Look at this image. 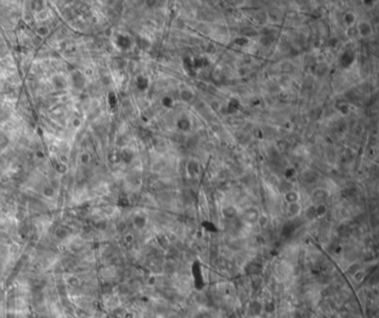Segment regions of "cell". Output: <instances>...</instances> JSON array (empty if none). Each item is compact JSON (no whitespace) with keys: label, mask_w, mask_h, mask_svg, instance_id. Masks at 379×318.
I'll return each instance as SVG.
<instances>
[{"label":"cell","mask_w":379,"mask_h":318,"mask_svg":"<svg viewBox=\"0 0 379 318\" xmlns=\"http://www.w3.org/2000/svg\"><path fill=\"white\" fill-rule=\"evenodd\" d=\"M306 216H307L308 218L313 219L316 217V207L315 206H310L309 208H307V211H306Z\"/></svg>","instance_id":"ffe728a7"},{"label":"cell","mask_w":379,"mask_h":318,"mask_svg":"<svg viewBox=\"0 0 379 318\" xmlns=\"http://www.w3.org/2000/svg\"><path fill=\"white\" fill-rule=\"evenodd\" d=\"M285 199L288 204H293V202H298L299 199V195L297 194V191L290 190L285 194Z\"/></svg>","instance_id":"ba28073f"},{"label":"cell","mask_w":379,"mask_h":318,"mask_svg":"<svg viewBox=\"0 0 379 318\" xmlns=\"http://www.w3.org/2000/svg\"><path fill=\"white\" fill-rule=\"evenodd\" d=\"M354 61V55L352 53H345L341 57V65L343 67H349Z\"/></svg>","instance_id":"9c48e42d"},{"label":"cell","mask_w":379,"mask_h":318,"mask_svg":"<svg viewBox=\"0 0 379 318\" xmlns=\"http://www.w3.org/2000/svg\"><path fill=\"white\" fill-rule=\"evenodd\" d=\"M311 198H313L314 201L317 202V205H320V204H324L328 198V193L325 189H317L313 193Z\"/></svg>","instance_id":"6da1fadb"},{"label":"cell","mask_w":379,"mask_h":318,"mask_svg":"<svg viewBox=\"0 0 379 318\" xmlns=\"http://www.w3.org/2000/svg\"><path fill=\"white\" fill-rule=\"evenodd\" d=\"M280 190L282 191V193H288V191H290L291 190V184L289 183V181H288V180H286L285 183H282L281 185H280Z\"/></svg>","instance_id":"d6986e66"},{"label":"cell","mask_w":379,"mask_h":318,"mask_svg":"<svg viewBox=\"0 0 379 318\" xmlns=\"http://www.w3.org/2000/svg\"><path fill=\"white\" fill-rule=\"evenodd\" d=\"M257 223L259 224L260 227H266L267 225H268L269 219L266 215H260L259 217H258V219H257Z\"/></svg>","instance_id":"2e32d148"},{"label":"cell","mask_w":379,"mask_h":318,"mask_svg":"<svg viewBox=\"0 0 379 318\" xmlns=\"http://www.w3.org/2000/svg\"><path fill=\"white\" fill-rule=\"evenodd\" d=\"M295 229H296V225L293 224V221H288V223H286V224L284 225V227H282L281 234L285 236V237H288V236H290L291 234H293Z\"/></svg>","instance_id":"8992f818"},{"label":"cell","mask_w":379,"mask_h":318,"mask_svg":"<svg viewBox=\"0 0 379 318\" xmlns=\"http://www.w3.org/2000/svg\"><path fill=\"white\" fill-rule=\"evenodd\" d=\"M180 97H181V99H183V101H185V103H189V101H190V100L192 99V98H194V94H192V92H191L190 90L186 89V90H183V91H181V94H180Z\"/></svg>","instance_id":"7c38bea8"},{"label":"cell","mask_w":379,"mask_h":318,"mask_svg":"<svg viewBox=\"0 0 379 318\" xmlns=\"http://www.w3.org/2000/svg\"><path fill=\"white\" fill-rule=\"evenodd\" d=\"M247 42H248V40H247L246 38L236 39V44H237V45H242V46H244V45H247Z\"/></svg>","instance_id":"d4e9b609"},{"label":"cell","mask_w":379,"mask_h":318,"mask_svg":"<svg viewBox=\"0 0 379 318\" xmlns=\"http://www.w3.org/2000/svg\"><path fill=\"white\" fill-rule=\"evenodd\" d=\"M302 178L306 183H314L316 179H317V175H316L315 172L313 170H306V172L302 174Z\"/></svg>","instance_id":"30bf717a"},{"label":"cell","mask_w":379,"mask_h":318,"mask_svg":"<svg viewBox=\"0 0 379 318\" xmlns=\"http://www.w3.org/2000/svg\"><path fill=\"white\" fill-rule=\"evenodd\" d=\"M178 126H179L180 129L187 130L190 127V122H189V120H187V119H181V120H179V122H178Z\"/></svg>","instance_id":"ac0fdd59"},{"label":"cell","mask_w":379,"mask_h":318,"mask_svg":"<svg viewBox=\"0 0 379 318\" xmlns=\"http://www.w3.org/2000/svg\"><path fill=\"white\" fill-rule=\"evenodd\" d=\"M162 104H163V106H166V107H171V106H172V100H171V98L163 97Z\"/></svg>","instance_id":"603a6c76"},{"label":"cell","mask_w":379,"mask_h":318,"mask_svg":"<svg viewBox=\"0 0 379 318\" xmlns=\"http://www.w3.org/2000/svg\"><path fill=\"white\" fill-rule=\"evenodd\" d=\"M300 211V205L298 202H293V204H289L288 206V214L290 216H296Z\"/></svg>","instance_id":"8fae6325"},{"label":"cell","mask_w":379,"mask_h":318,"mask_svg":"<svg viewBox=\"0 0 379 318\" xmlns=\"http://www.w3.org/2000/svg\"><path fill=\"white\" fill-rule=\"evenodd\" d=\"M198 170H199V163L198 161L196 160H190L187 165V172H188L189 176L191 177H194L198 174Z\"/></svg>","instance_id":"5b68a950"},{"label":"cell","mask_w":379,"mask_h":318,"mask_svg":"<svg viewBox=\"0 0 379 318\" xmlns=\"http://www.w3.org/2000/svg\"><path fill=\"white\" fill-rule=\"evenodd\" d=\"M356 30L361 37H368L371 35V27L368 22H360L356 28Z\"/></svg>","instance_id":"3957f363"},{"label":"cell","mask_w":379,"mask_h":318,"mask_svg":"<svg viewBox=\"0 0 379 318\" xmlns=\"http://www.w3.org/2000/svg\"><path fill=\"white\" fill-rule=\"evenodd\" d=\"M316 207V217H322L324 215H326L327 208L325 204H320V205L315 206Z\"/></svg>","instance_id":"5bb4252c"},{"label":"cell","mask_w":379,"mask_h":318,"mask_svg":"<svg viewBox=\"0 0 379 318\" xmlns=\"http://www.w3.org/2000/svg\"><path fill=\"white\" fill-rule=\"evenodd\" d=\"M295 174H296L295 169H293V168H288L287 170H286V172H285L286 180H288V181H289V180H290L291 178L295 177Z\"/></svg>","instance_id":"44dd1931"},{"label":"cell","mask_w":379,"mask_h":318,"mask_svg":"<svg viewBox=\"0 0 379 318\" xmlns=\"http://www.w3.org/2000/svg\"><path fill=\"white\" fill-rule=\"evenodd\" d=\"M365 277H366L365 271H361V270L356 271V273L352 275V278H354V280L356 282H361L364 279H365Z\"/></svg>","instance_id":"9a60e30c"},{"label":"cell","mask_w":379,"mask_h":318,"mask_svg":"<svg viewBox=\"0 0 379 318\" xmlns=\"http://www.w3.org/2000/svg\"><path fill=\"white\" fill-rule=\"evenodd\" d=\"M258 217H259V215H258L257 210L254 209V208H248V209H246V210L244 211V215H242L244 220L247 221V223H249V224H252L255 221H257Z\"/></svg>","instance_id":"7a4b0ae2"},{"label":"cell","mask_w":379,"mask_h":318,"mask_svg":"<svg viewBox=\"0 0 379 318\" xmlns=\"http://www.w3.org/2000/svg\"><path fill=\"white\" fill-rule=\"evenodd\" d=\"M222 214H224V216L226 218L233 219L237 216V209H236V207H234V206H226V207L222 209Z\"/></svg>","instance_id":"52a82bcc"},{"label":"cell","mask_w":379,"mask_h":318,"mask_svg":"<svg viewBox=\"0 0 379 318\" xmlns=\"http://www.w3.org/2000/svg\"><path fill=\"white\" fill-rule=\"evenodd\" d=\"M263 312V304H260L259 302H251V304L249 305L248 308V313L250 316H257L260 315V313Z\"/></svg>","instance_id":"277c9868"},{"label":"cell","mask_w":379,"mask_h":318,"mask_svg":"<svg viewBox=\"0 0 379 318\" xmlns=\"http://www.w3.org/2000/svg\"><path fill=\"white\" fill-rule=\"evenodd\" d=\"M228 107H229L231 110H237L238 107H239V101L237 99H231V100H230L229 105H228Z\"/></svg>","instance_id":"7402d4cb"},{"label":"cell","mask_w":379,"mask_h":318,"mask_svg":"<svg viewBox=\"0 0 379 318\" xmlns=\"http://www.w3.org/2000/svg\"><path fill=\"white\" fill-rule=\"evenodd\" d=\"M305 317H306L305 314L301 313L300 310H296V312H293V318H305Z\"/></svg>","instance_id":"cb8c5ba5"},{"label":"cell","mask_w":379,"mask_h":318,"mask_svg":"<svg viewBox=\"0 0 379 318\" xmlns=\"http://www.w3.org/2000/svg\"><path fill=\"white\" fill-rule=\"evenodd\" d=\"M355 20H356V17L352 12H347L345 16H343V21L346 22V25L348 26H352L355 23Z\"/></svg>","instance_id":"4fadbf2b"},{"label":"cell","mask_w":379,"mask_h":318,"mask_svg":"<svg viewBox=\"0 0 379 318\" xmlns=\"http://www.w3.org/2000/svg\"><path fill=\"white\" fill-rule=\"evenodd\" d=\"M263 310H265V313H267V314H271L275 310L274 303H271V302L266 303L265 305H263Z\"/></svg>","instance_id":"e0dca14e"}]
</instances>
